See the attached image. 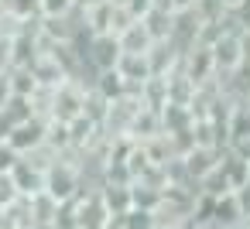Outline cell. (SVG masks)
<instances>
[{"label": "cell", "instance_id": "8", "mask_svg": "<svg viewBox=\"0 0 250 229\" xmlns=\"http://www.w3.org/2000/svg\"><path fill=\"white\" fill-rule=\"evenodd\" d=\"M0 113H4L11 123H21V120H28V116H38L35 106H31V96H11L4 106H0Z\"/></svg>", "mask_w": 250, "mask_h": 229}, {"label": "cell", "instance_id": "17", "mask_svg": "<svg viewBox=\"0 0 250 229\" xmlns=\"http://www.w3.org/2000/svg\"><path fill=\"white\" fill-rule=\"evenodd\" d=\"M7 65H11V41L0 38V72H4Z\"/></svg>", "mask_w": 250, "mask_h": 229}, {"label": "cell", "instance_id": "16", "mask_svg": "<svg viewBox=\"0 0 250 229\" xmlns=\"http://www.w3.org/2000/svg\"><path fill=\"white\" fill-rule=\"evenodd\" d=\"M11 96L14 93H11V79H7V69H4V72H0V106H4Z\"/></svg>", "mask_w": 250, "mask_h": 229}, {"label": "cell", "instance_id": "4", "mask_svg": "<svg viewBox=\"0 0 250 229\" xmlns=\"http://www.w3.org/2000/svg\"><path fill=\"white\" fill-rule=\"evenodd\" d=\"M117 45H120V52H130V55H144V52H151V45H154V38L147 35V28H144V21H130V24H124L120 31H117Z\"/></svg>", "mask_w": 250, "mask_h": 229}, {"label": "cell", "instance_id": "3", "mask_svg": "<svg viewBox=\"0 0 250 229\" xmlns=\"http://www.w3.org/2000/svg\"><path fill=\"white\" fill-rule=\"evenodd\" d=\"M45 127H48L45 116H28V120H21V123L11 127L7 144H11L18 154H28V151H35V147L45 144Z\"/></svg>", "mask_w": 250, "mask_h": 229}, {"label": "cell", "instance_id": "1", "mask_svg": "<svg viewBox=\"0 0 250 229\" xmlns=\"http://www.w3.org/2000/svg\"><path fill=\"white\" fill-rule=\"evenodd\" d=\"M86 82H79V79H65V82H59L55 89H52V106H48V120H62V123H69V120H76V116H83V103H86Z\"/></svg>", "mask_w": 250, "mask_h": 229}, {"label": "cell", "instance_id": "19", "mask_svg": "<svg viewBox=\"0 0 250 229\" xmlns=\"http://www.w3.org/2000/svg\"><path fill=\"white\" fill-rule=\"evenodd\" d=\"M11 127H14V123H11V120H7L4 113H0V140H7V134H11Z\"/></svg>", "mask_w": 250, "mask_h": 229}, {"label": "cell", "instance_id": "15", "mask_svg": "<svg viewBox=\"0 0 250 229\" xmlns=\"http://www.w3.org/2000/svg\"><path fill=\"white\" fill-rule=\"evenodd\" d=\"M165 7L175 11V14H182V11H199V7H202V0H168Z\"/></svg>", "mask_w": 250, "mask_h": 229}, {"label": "cell", "instance_id": "18", "mask_svg": "<svg viewBox=\"0 0 250 229\" xmlns=\"http://www.w3.org/2000/svg\"><path fill=\"white\" fill-rule=\"evenodd\" d=\"M216 4H219L223 11H240V7L247 4V0H216Z\"/></svg>", "mask_w": 250, "mask_h": 229}, {"label": "cell", "instance_id": "6", "mask_svg": "<svg viewBox=\"0 0 250 229\" xmlns=\"http://www.w3.org/2000/svg\"><path fill=\"white\" fill-rule=\"evenodd\" d=\"M96 191H100V198H103V205H106V212H110V215H124V212L134 205V198H130V185L103 181Z\"/></svg>", "mask_w": 250, "mask_h": 229}, {"label": "cell", "instance_id": "5", "mask_svg": "<svg viewBox=\"0 0 250 229\" xmlns=\"http://www.w3.org/2000/svg\"><path fill=\"white\" fill-rule=\"evenodd\" d=\"M11 178H14V185H18V191L21 195H35V191H42L45 188V171L35 164V161H28L24 154L18 157V164L11 168Z\"/></svg>", "mask_w": 250, "mask_h": 229}, {"label": "cell", "instance_id": "7", "mask_svg": "<svg viewBox=\"0 0 250 229\" xmlns=\"http://www.w3.org/2000/svg\"><path fill=\"white\" fill-rule=\"evenodd\" d=\"M7 79H11V93L14 96H35L38 93V82H35V76H31L28 65H11Z\"/></svg>", "mask_w": 250, "mask_h": 229}, {"label": "cell", "instance_id": "9", "mask_svg": "<svg viewBox=\"0 0 250 229\" xmlns=\"http://www.w3.org/2000/svg\"><path fill=\"white\" fill-rule=\"evenodd\" d=\"M120 219H124V226H127V229H158V215H154V209L130 205Z\"/></svg>", "mask_w": 250, "mask_h": 229}, {"label": "cell", "instance_id": "13", "mask_svg": "<svg viewBox=\"0 0 250 229\" xmlns=\"http://www.w3.org/2000/svg\"><path fill=\"white\" fill-rule=\"evenodd\" d=\"M18 157H21V154H18L7 140H0V171H11V168L18 164Z\"/></svg>", "mask_w": 250, "mask_h": 229}, {"label": "cell", "instance_id": "12", "mask_svg": "<svg viewBox=\"0 0 250 229\" xmlns=\"http://www.w3.org/2000/svg\"><path fill=\"white\" fill-rule=\"evenodd\" d=\"M11 14H18L21 21H28V18H42L38 14V0H7V4H4Z\"/></svg>", "mask_w": 250, "mask_h": 229}, {"label": "cell", "instance_id": "10", "mask_svg": "<svg viewBox=\"0 0 250 229\" xmlns=\"http://www.w3.org/2000/svg\"><path fill=\"white\" fill-rule=\"evenodd\" d=\"M18 198H21V191H18V185H14V178H11V171H0V212L11 209Z\"/></svg>", "mask_w": 250, "mask_h": 229}, {"label": "cell", "instance_id": "20", "mask_svg": "<svg viewBox=\"0 0 250 229\" xmlns=\"http://www.w3.org/2000/svg\"><path fill=\"white\" fill-rule=\"evenodd\" d=\"M103 229H127V226H124V219H120V215H110V219L103 222Z\"/></svg>", "mask_w": 250, "mask_h": 229}, {"label": "cell", "instance_id": "11", "mask_svg": "<svg viewBox=\"0 0 250 229\" xmlns=\"http://www.w3.org/2000/svg\"><path fill=\"white\" fill-rule=\"evenodd\" d=\"M72 7H76V0H38L42 18H59V14H69Z\"/></svg>", "mask_w": 250, "mask_h": 229}, {"label": "cell", "instance_id": "2", "mask_svg": "<svg viewBox=\"0 0 250 229\" xmlns=\"http://www.w3.org/2000/svg\"><path fill=\"white\" fill-rule=\"evenodd\" d=\"M86 65H93V72L100 69H113L117 58H120V45H117V35L113 31H100V35H86Z\"/></svg>", "mask_w": 250, "mask_h": 229}, {"label": "cell", "instance_id": "14", "mask_svg": "<svg viewBox=\"0 0 250 229\" xmlns=\"http://www.w3.org/2000/svg\"><path fill=\"white\" fill-rule=\"evenodd\" d=\"M233 195H236L240 215H243V219H250V181H247V185H240V188H233Z\"/></svg>", "mask_w": 250, "mask_h": 229}, {"label": "cell", "instance_id": "21", "mask_svg": "<svg viewBox=\"0 0 250 229\" xmlns=\"http://www.w3.org/2000/svg\"><path fill=\"white\" fill-rule=\"evenodd\" d=\"M247 181H250V157H247Z\"/></svg>", "mask_w": 250, "mask_h": 229}]
</instances>
